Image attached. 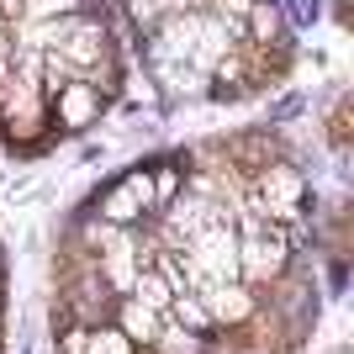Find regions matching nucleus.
Here are the masks:
<instances>
[{
  "label": "nucleus",
  "mask_w": 354,
  "mask_h": 354,
  "mask_svg": "<svg viewBox=\"0 0 354 354\" xmlns=\"http://www.w3.org/2000/svg\"><path fill=\"white\" fill-rule=\"evenodd\" d=\"M90 217L106 222V227H143V222L153 217V175H148V164L122 169V175L95 196V212H90Z\"/></svg>",
  "instance_id": "obj_3"
},
{
  "label": "nucleus",
  "mask_w": 354,
  "mask_h": 354,
  "mask_svg": "<svg viewBox=\"0 0 354 354\" xmlns=\"http://www.w3.org/2000/svg\"><path fill=\"white\" fill-rule=\"evenodd\" d=\"M74 11H80V0H27V21H59Z\"/></svg>",
  "instance_id": "obj_12"
},
{
  "label": "nucleus",
  "mask_w": 354,
  "mask_h": 354,
  "mask_svg": "<svg viewBox=\"0 0 354 354\" xmlns=\"http://www.w3.org/2000/svg\"><path fill=\"white\" fill-rule=\"evenodd\" d=\"M169 323H180L185 333H201V339H212L217 328H212V317H207V307H201V296L196 291H180L175 301H169V312H164Z\"/></svg>",
  "instance_id": "obj_8"
},
{
  "label": "nucleus",
  "mask_w": 354,
  "mask_h": 354,
  "mask_svg": "<svg viewBox=\"0 0 354 354\" xmlns=\"http://www.w3.org/2000/svg\"><path fill=\"white\" fill-rule=\"evenodd\" d=\"M0 133L16 148H37L53 127H48V95L37 85V74L16 69L11 59H0Z\"/></svg>",
  "instance_id": "obj_1"
},
{
  "label": "nucleus",
  "mask_w": 354,
  "mask_h": 354,
  "mask_svg": "<svg viewBox=\"0 0 354 354\" xmlns=\"http://www.w3.org/2000/svg\"><path fill=\"white\" fill-rule=\"evenodd\" d=\"M111 323L127 333V339L138 344V349H153V339H159V312L143 307V301H133V296H117V307H111Z\"/></svg>",
  "instance_id": "obj_6"
},
{
  "label": "nucleus",
  "mask_w": 354,
  "mask_h": 354,
  "mask_svg": "<svg viewBox=\"0 0 354 354\" xmlns=\"http://www.w3.org/2000/svg\"><path fill=\"white\" fill-rule=\"evenodd\" d=\"M122 296H133V301H143V307H153V312H159V317H164V312H169V301H175V291H169V281H164V275H159V270H153V265H143V270H138V275H133V286H127V291H122Z\"/></svg>",
  "instance_id": "obj_7"
},
{
  "label": "nucleus",
  "mask_w": 354,
  "mask_h": 354,
  "mask_svg": "<svg viewBox=\"0 0 354 354\" xmlns=\"http://www.w3.org/2000/svg\"><path fill=\"white\" fill-rule=\"evenodd\" d=\"M148 175H153V217H159V212L185 191V164H180V159H164V164H153Z\"/></svg>",
  "instance_id": "obj_9"
},
{
  "label": "nucleus",
  "mask_w": 354,
  "mask_h": 354,
  "mask_svg": "<svg viewBox=\"0 0 354 354\" xmlns=\"http://www.w3.org/2000/svg\"><path fill=\"white\" fill-rule=\"evenodd\" d=\"M307 196H312L307 175L286 159H270V164H259V169H249V207L259 212V217L281 222V227H296V222H301Z\"/></svg>",
  "instance_id": "obj_2"
},
{
  "label": "nucleus",
  "mask_w": 354,
  "mask_h": 354,
  "mask_svg": "<svg viewBox=\"0 0 354 354\" xmlns=\"http://www.w3.org/2000/svg\"><path fill=\"white\" fill-rule=\"evenodd\" d=\"M85 333H90V328L64 323V328H59V354H85Z\"/></svg>",
  "instance_id": "obj_13"
},
{
  "label": "nucleus",
  "mask_w": 354,
  "mask_h": 354,
  "mask_svg": "<svg viewBox=\"0 0 354 354\" xmlns=\"http://www.w3.org/2000/svg\"><path fill=\"white\" fill-rule=\"evenodd\" d=\"M201 307H207V317H212V328H227V333H233V328H243L254 317V312L265 307V296H254L249 286L243 281H212V286H201Z\"/></svg>",
  "instance_id": "obj_5"
},
{
  "label": "nucleus",
  "mask_w": 354,
  "mask_h": 354,
  "mask_svg": "<svg viewBox=\"0 0 354 354\" xmlns=\"http://www.w3.org/2000/svg\"><path fill=\"white\" fill-rule=\"evenodd\" d=\"M328 143H333V153H349V95H333V111H328Z\"/></svg>",
  "instance_id": "obj_11"
},
{
  "label": "nucleus",
  "mask_w": 354,
  "mask_h": 354,
  "mask_svg": "<svg viewBox=\"0 0 354 354\" xmlns=\"http://www.w3.org/2000/svg\"><path fill=\"white\" fill-rule=\"evenodd\" d=\"M85 354H138V344L127 339L117 323H95L85 333Z\"/></svg>",
  "instance_id": "obj_10"
},
{
  "label": "nucleus",
  "mask_w": 354,
  "mask_h": 354,
  "mask_svg": "<svg viewBox=\"0 0 354 354\" xmlns=\"http://www.w3.org/2000/svg\"><path fill=\"white\" fill-rule=\"evenodd\" d=\"M101 111H106V95L85 80H69L48 95V127L53 133H85V127L101 122Z\"/></svg>",
  "instance_id": "obj_4"
}]
</instances>
